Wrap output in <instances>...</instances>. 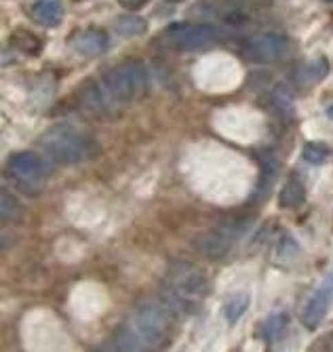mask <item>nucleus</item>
Listing matches in <instances>:
<instances>
[{"label":"nucleus","instance_id":"1","mask_svg":"<svg viewBox=\"0 0 333 352\" xmlns=\"http://www.w3.org/2000/svg\"><path fill=\"white\" fill-rule=\"evenodd\" d=\"M169 331V316L166 310L158 304H144L136 310L133 318L125 323L118 331V348L122 350H140V348H154L166 340Z\"/></svg>","mask_w":333,"mask_h":352},{"label":"nucleus","instance_id":"2","mask_svg":"<svg viewBox=\"0 0 333 352\" xmlns=\"http://www.w3.org/2000/svg\"><path fill=\"white\" fill-rule=\"evenodd\" d=\"M43 148L53 161L61 165H76L89 161L99 152L95 140H91L83 131L72 129L68 124L53 126L51 131H47L43 135Z\"/></svg>","mask_w":333,"mask_h":352},{"label":"nucleus","instance_id":"3","mask_svg":"<svg viewBox=\"0 0 333 352\" xmlns=\"http://www.w3.org/2000/svg\"><path fill=\"white\" fill-rule=\"evenodd\" d=\"M104 91L116 104H129L148 91V72L142 61L129 59L104 74Z\"/></svg>","mask_w":333,"mask_h":352},{"label":"nucleus","instance_id":"4","mask_svg":"<svg viewBox=\"0 0 333 352\" xmlns=\"http://www.w3.org/2000/svg\"><path fill=\"white\" fill-rule=\"evenodd\" d=\"M166 296L175 308H192L207 296V278L190 264H175L166 274Z\"/></svg>","mask_w":333,"mask_h":352},{"label":"nucleus","instance_id":"5","mask_svg":"<svg viewBox=\"0 0 333 352\" xmlns=\"http://www.w3.org/2000/svg\"><path fill=\"white\" fill-rule=\"evenodd\" d=\"M219 36V32L211 23H173L160 36L162 43L178 51L203 49Z\"/></svg>","mask_w":333,"mask_h":352},{"label":"nucleus","instance_id":"6","mask_svg":"<svg viewBox=\"0 0 333 352\" xmlns=\"http://www.w3.org/2000/svg\"><path fill=\"white\" fill-rule=\"evenodd\" d=\"M333 304V274H329L321 285L319 289L310 296V300L306 302L304 306V312H302V325L310 331H314L329 312Z\"/></svg>","mask_w":333,"mask_h":352},{"label":"nucleus","instance_id":"7","mask_svg":"<svg viewBox=\"0 0 333 352\" xmlns=\"http://www.w3.org/2000/svg\"><path fill=\"white\" fill-rule=\"evenodd\" d=\"M287 51H289V41L283 34H275V32L253 36L247 45V55L259 63L279 61L281 57H285Z\"/></svg>","mask_w":333,"mask_h":352},{"label":"nucleus","instance_id":"8","mask_svg":"<svg viewBox=\"0 0 333 352\" xmlns=\"http://www.w3.org/2000/svg\"><path fill=\"white\" fill-rule=\"evenodd\" d=\"M9 173L21 184L36 182L41 177V173H43V163H41V158L36 154L21 152V154H15L9 161Z\"/></svg>","mask_w":333,"mask_h":352},{"label":"nucleus","instance_id":"9","mask_svg":"<svg viewBox=\"0 0 333 352\" xmlns=\"http://www.w3.org/2000/svg\"><path fill=\"white\" fill-rule=\"evenodd\" d=\"M72 47L85 57H97L108 51V34L99 28H89L74 38Z\"/></svg>","mask_w":333,"mask_h":352},{"label":"nucleus","instance_id":"10","mask_svg":"<svg viewBox=\"0 0 333 352\" xmlns=\"http://www.w3.org/2000/svg\"><path fill=\"white\" fill-rule=\"evenodd\" d=\"M30 15L36 23H41L45 28H55L61 23L65 11H63L61 0H36V3L32 5Z\"/></svg>","mask_w":333,"mask_h":352},{"label":"nucleus","instance_id":"11","mask_svg":"<svg viewBox=\"0 0 333 352\" xmlns=\"http://www.w3.org/2000/svg\"><path fill=\"white\" fill-rule=\"evenodd\" d=\"M232 236H235L232 232L215 230V232H211L209 236L203 239L201 249H203V253L207 255V258H211V260H222L224 255L228 253L230 245H232Z\"/></svg>","mask_w":333,"mask_h":352},{"label":"nucleus","instance_id":"12","mask_svg":"<svg viewBox=\"0 0 333 352\" xmlns=\"http://www.w3.org/2000/svg\"><path fill=\"white\" fill-rule=\"evenodd\" d=\"M306 203V188L302 182L297 179H289L285 182V186L281 188L279 195V207L281 209H297Z\"/></svg>","mask_w":333,"mask_h":352},{"label":"nucleus","instance_id":"13","mask_svg":"<svg viewBox=\"0 0 333 352\" xmlns=\"http://www.w3.org/2000/svg\"><path fill=\"white\" fill-rule=\"evenodd\" d=\"M80 102H83V108L93 116H99V114H104L108 110V95L97 85L85 87L80 91Z\"/></svg>","mask_w":333,"mask_h":352},{"label":"nucleus","instance_id":"14","mask_svg":"<svg viewBox=\"0 0 333 352\" xmlns=\"http://www.w3.org/2000/svg\"><path fill=\"white\" fill-rule=\"evenodd\" d=\"M287 325H289V316H287V312H275L268 321H266L264 325H261V338L268 342V344H275V342H279L283 336H285V331H287Z\"/></svg>","mask_w":333,"mask_h":352},{"label":"nucleus","instance_id":"15","mask_svg":"<svg viewBox=\"0 0 333 352\" xmlns=\"http://www.w3.org/2000/svg\"><path fill=\"white\" fill-rule=\"evenodd\" d=\"M251 304V298L249 294H239L235 298H230L224 306V316H226V323L228 325H237L239 323V318L247 312Z\"/></svg>","mask_w":333,"mask_h":352},{"label":"nucleus","instance_id":"16","mask_svg":"<svg viewBox=\"0 0 333 352\" xmlns=\"http://www.w3.org/2000/svg\"><path fill=\"white\" fill-rule=\"evenodd\" d=\"M146 30H148L146 19H142L138 15H120L116 19V32L122 36H127V38L142 36V34H146Z\"/></svg>","mask_w":333,"mask_h":352},{"label":"nucleus","instance_id":"17","mask_svg":"<svg viewBox=\"0 0 333 352\" xmlns=\"http://www.w3.org/2000/svg\"><path fill=\"white\" fill-rule=\"evenodd\" d=\"M270 100H272L275 110H277L281 116H291V114H293V110H295V100H293V93H291L285 85H277V87L272 89Z\"/></svg>","mask_w":333,"mask_h":352},{"label":"nucleus","instance_id":"18","mask_svg":"<svg viewBox=\"0 0 333 352\" xmlns=\"http://www.w3.org/2000/svg\"><path fill=\"white\" fill-rule=\"evenodd\" d=\"M302 156H304V161H306L308 165L319 167V165H325V163L329 161V158H331V150H329L325 144L310 142V144H306V146H304Z\"/></svg>","mask_w":333,"mask_h":352},{"label":"nucleus","instance_id":"19","mask_svg":"<svg viewBox=\"0 0 333 352\" xmlns=\"http://www.w3.org/2000/svg\"><path fill=\"white\" fill-rule=\"evenodd\" d=\"M11 38H13V45H15L17 49H21L23 53H28V55L39 53V51H41V41H39V36L32 34V32L17 30Z\"/></svg>","mask_w":333,"mask_h":352},{"label":"nucleus","instance_id":"20","mask_svg":"<svg viewBox=\"0 0 333 352\" xmlns=\"http://www.w3.org/2000/svg\"><path fill=\"white\" fill-rule=\"evenodd\" d=\"M327 74H329V61H327L325 57L314 59L312 63H308L306 70H304L306 82H319V80H323Z\"/></svg>","mask_w":333,"mask_h":352},{"label":"nucleus","instance_id":"21","mask_svg":"<svg viewBox=\"0 0 333 352\" xmlns=\"http://www.w3.org/2000/svg\"><path fill=\"white\" fill-rule=\"evenodd\" d=\"M0 215H3L5 221L15 219L19 215V203L13 195H9L7 190H3V207H0Z\"/></svg>","mask_w":333,"mask_h":352},{"label":"nucleus","instance_id":"22","mask_svg":"<svg viewBox=\"0 0 333 352\" xmlns=\"http://www.w3.org/2000/svg\"><path fill=\"white\" fill-rule=\"evenodd\" d=\"M120 3V7L122 9H127V11H136V9H142L148 0H118Z\"/></svg>","mask_w":333,"mask_h":352},{"label":"nucleus","instance_id":"23","mask_svg":"<svg viewBox=\"0 0 333 352\" xmlns=\"http://www.w3.org/2000/svg\"><path fill=\"white\" fill-rule=\"evenodd\" d=\"M325 114H327V118H329V120H333V104H329V106H327Z\"/></svg>","mask_w":333,"mask_h":352},{"label":"nucleus","instance_id":"24","mask_svg":"<svg viewBox=\"0 0 333 352\" xmlns=\"http://www.w3.org/2000/svg\"><path fill=\"white\" fill-rule=\"evenodd\" d=\"M169 3H182V0H169Z\"/></svg>","mask_w":333,"mask_h":352},{"label":"nucleus","instance_id":"25","mask_svg":"<svg viewBox=\"0 0 333 352\" xmlns=\"http://www.w3.org/2000/svg\"><path fill=\"white\" fill-rule=\"evenodd\" d=\"M325 3H333V0H325Z\"/></svg>","mask_w":333,"mask_h":352}]
</instances>
